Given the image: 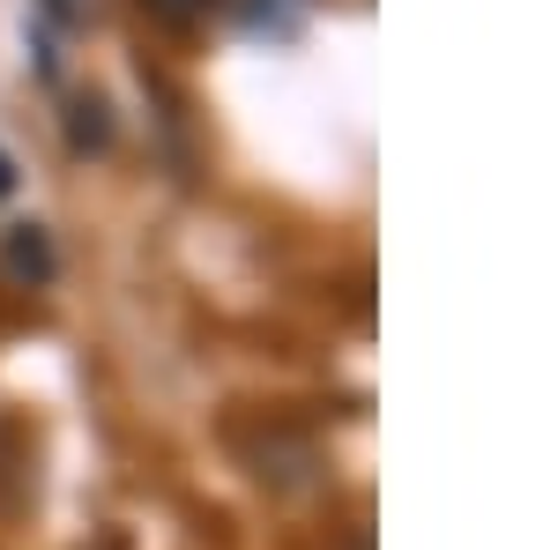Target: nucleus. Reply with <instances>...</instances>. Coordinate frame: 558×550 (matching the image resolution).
Here are the masks:
<instances>
[{
    "label": "nucleus",
    "mask_w": 558,
    "mask_h": 550,
    "mask_svg": "<svg viewBox=\"0 0 558 550\" xmlns=\"http://www.w3.org/2000/svg\"><path fill=\"white\" fill-rule=\"evenodd\" d=\"M0 268H8L15 283H31V291L52 283V268H60V260H52V231H45V223H8V231H0Z\"/></svg>",
    "instance_id": "obj_1"
},
{
    "label": "nucleus",
    "mask_w": 558,
    "mask_h": 550,
    "mask_svg": "<svg viewBox=\"0 0 558 550\" xmlns=\"http://www.w3.org/2000/svg\"><path fill=\"white\" fill-rule=\"evenodd\" d=\"M68 149H75V157L112 149V105H105V97H68Z\"/></svg>",
    "instance_id": "obj_2"
},
{
    "label": "nucleus",
    "mask_w": 558,
    "mask_h": 550,
    "mask_svg": "<svg viewBox=\"0 0 558 550\" xmlns=\"http://www.w3.org/2000/svg\"><path fill=\"white\" fill-rule=\"evenodd\" d=\"M305 8H313V0H231V15H239L246 30H260V38H291L305 23Z\"/></svg>",
    "instance_id": "obj_3"
},
{
    "label": "nucleus",
    "mask_w": 558,
    "mask_h": 550,
    "mask_svg": "<svg viewBox=\"0 0 558 550\" xmlns=\"http://www.w3.org/2000/svg\"><path fill=\"white\" fill-rule=\"evenodd\" d=\"M223 0H142V15L149 23H165V30H194V23H209Z\"/></svg>",
    "instance_id": "obj_4"
},
{
    "label": "nucleus",
    "mask_w": 558,
    "mask_h": 550,
    "mask_svg": "<svg viewBox=\"0 0 558 550\" xmlns=\"http://www.w3.org/2000/svg\"><path fill=\"white\" fill-rule=\"evenodd\" d=\"M45 15H52V23H83L89 15V0H38Z\"/></svg>",
    "instance_id": "obj_5"
},
{
    "label": "nucleus",
    "mask_w": 558,
    "mask_h": 550,
    "mask_svg": "<svg viewBox=\"0 0 558 550\" xmlns=\"http://www.w3.org/2000/svg\"><path fill=\"white\" fill-rule=\"evenodd\" d=\"M8 194H15V157L0 149V201H8Z\"/></svg>",
    "instance_id": "obj_6"
}]
</instances>
